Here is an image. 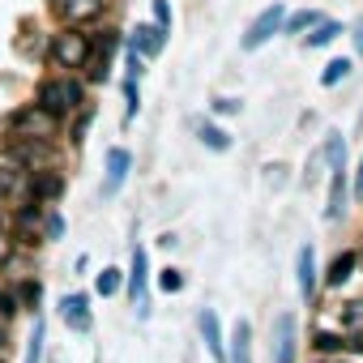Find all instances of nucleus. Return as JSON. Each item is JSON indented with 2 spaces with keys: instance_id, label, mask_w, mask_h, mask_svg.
Segmentation results:
<instances>
[{
  "instance_id": "obj_8",
  "label": "nucleus",
  "mask_w": 363,
  "mask_h": 363,
  "mask_svg": "<svg viewBox=\"0 0 363 363\" xmlns=\"http://www.w3.org/2000/svg\"><path fill=\"white\" fill-rule=\"evenodd\" d=\"M60 320L73 329V333H90L94 316H90V295H65L60 299Z\"/></svg>"
},
{
  "instance_id": "obj_12",
  "label": "nucleus",
  "mask_w": 363,
  "mask_h": 363,
  "mask_svg": "<svg viewBox=\"0 0 363 363\" xmlns=\"http://www.w3.org/2000/svg\"><path fill=\"white\" fill-rule=\"evenodd\" d=\"M342 210H346V162H337V167H333V179H329V206H325V218H329V223H337V218H342Z\"/></svg>"
},
{
  "instance_id": "obj_6",
  "label": "nucleus",
  "mask_w": 363,
  "mask_h": 363,
  "mask_svg": "<svg viewBox=\"0 0 363 363\" xmlns=\"http://www.w3.org/2000/svg\"><path fill=\"white\" fill-rule=\"evenodd\" d=\"M145 282H150V261H145V248L137 244V248H133V269H128V299H133L137 316L150 312V308H145Z\"/></svg>"
},
{
  "instance_id": "obj_25",
  "label": "nucleus",
  "mask_w": 363,
  "mask_h": 363,
  "mask_svg": "<svg viewBox=\"0 0 363 363\" xmlns=\"http://www.w3.org/2000/svg\"><path fill=\"white\" fill-rule=\"evenodd\" d=\"M43 235H48V240H60V235H65V218H60L56 210L43 214Z\"/></svg>"
},
{
  "instance_id": "obj_29",
  "label": "nucleus",
  "mask_w": 363,
  "mask_h": 363,
  "mask_svg": "<svg viewBox=\"0 0 363 363\" xmlns=\"http://www.w3.org/2000/svg\"><path fill=\"white\" fill-rule=\"evenodd\" d=\"M13 312H18V303H13V299H9L5 291H0V325H5V320H9Z\"/></svg>"
},
{
  "instance_id": "obj_3",
  "label": "nucleus",
  "mask_w": 363,
  "mask_h": 363,
  "mask_svg": "<svg viewBox=\"0 0 363 363\" xmlns=\"http://www.w3.org/2000/svg\"><path fill=\"white\" fill-rule=\"evenodd\" d=\"M52 60H56V69H82L86 60H90V35H82V30H60V35H52Z\"/></svg>"
},
{
  "instance_id": "obj_22",
  "label": "nucleus",
  "mask_w": 363,
  "mask_h": 363,
  "mask_svg": "<svg viewBox=\"0 0 363 363\" xmlns=\"http://www.w3.org/2000/svg\"><path fill=\"white\" fill-rule=\"evenodd\" d=\"M94 291H99V295H116V291H120V269H116V265H107V269L99 274Z\"/></svg>"
},
{
  "instance_id": "obj_4",
  "label": "nucleus",
  "mask_w": 363,
  "mask_h": 363,
  "mask_svg": "<svg viewBox=\"0 0 363 363\" xmlns=\"http://www.w3.org/2000/svg\"><path fill=\"white\" fill-rule=\"evenodd\" d=\"M282 5H269V9H261L257 18H252V26L244 30V52H257V48H265L278 30H282Z\"/></svg>"
},
{
  "instance_id": "obj_2",
  "label": "nucleus",
  "mask_w": 363,
  "mask_h": 363,
  "mask_svg": "<svg viewBox=\"0 0 363 363\" xmlns=\"http://www.w3.org/2000/svg\"><path fill=\"white\" fill-rule=\"evenodd\" d=\"M56 116L43 107V103H30V107H22L13 120H9V128L18 133V137H26V141H48L52 145V137H56Z\"/></svg>"
},
{
  "instance_id": "obj_23",
  "label": "nucleus",
  "mask_w": 363,
  "mask_h": 363,
  "mask_svg": "<svg viewBox=\"0 0 363 363\" xmlns=\"http://www.w3.org/2000/svg\"><path fill=\"white\" fill-rule=\"evenodd\" d=\"M137 107H141V94H137V77H128V82H124V116L133 120V116H137Z\"/></svg>"
},
{
  "instance_id": "obj_13",
  "label": "nucleus",
  "mask_w": 363,
  "mask_h": 363,
  "mask_svg": "<svg viewBox=\"0 0 363 363\" xmlns=\"http://www.w3.org/2000/svg\"><path fill=\"white\" fill-rule=\"evenodd\" d=\"M197 325H201V337H206L210 354H214L218 363H227V346H223V329H218V316H214V308H206Z\"/></svg>"
},
{
  "instance_id": "obj_26",
  "label": "nucleus",
  "mask_w": 363,
  "mask_h": 363,
  "mask_svg": "<svg viewBox=\"0 0 363 363\" xmlns=\"http://www.w3.org/2000/svg\"><path fill=\"white\" fill-rule=\"evenodd\" d=\"M346 342L337 337V333H316V350H342Z\"/></svg>"
},
{
  "instance_id": "obj_31",
  "label": "nucleus",
  "mask_w": 363,
  "mask_h": 363,
  "mask_svg": "<svg viewBox=\"0 0 363 363\" xmlns=\"http://www.w3.org/2000/svg\"><path fill=\"white\" fill-rule=\"evenodd\" d=\"M354 48H359V56H363V22L354 26Z\"/></svg>"
},
{
  "instance_id": "obj_9",
  "label": "nucleus",
  "mask_w": 363,
  "mask_h": 363,
  "mask_svg": "<svg viewBox=\"0 0 363 363\" xmlns=\"http://www.w3.org/2000/svg\"><path fill=\"white\" fill-rule=\"evenodd\" d=\"M128 167H133V154L124 145H111L107 150V179H103V197H116L120 184L128 179Z\"/></svg>"
},
{
  "instance_id": "obj_28",
  "label": "nucleus",
  "mask_w": 363,
  "mask_h": 363,
  "mask_svg": "<svg viewBox=\"0 0 363 363\" xmlns=\"http://www.w3.org/2000/svg\"><path fill=\"white\" fill-rule=\"evenodd\" d=\"M214 111L218 116H235L240 111V99H214Z\"/></svg>"
},
{
  "instance_id": "obj_30",
  "label": "nucleus",
  "mask_w": 363,
  "mask_h": 363,
  "mask_svg": "<svg viewBox=\"0 0 363 363\" xmlns=\"http://www.w3.org/2000/svg\"><path fill=\"white\" fill-rule=\"evenodd\" d=\"M13 257V235H5V231H0V265H5Z\"/></svg>"
},
{
  "instance_id": "obj_15",
  "label": "nucleus",
  "mask_w": 363,
  "mask_h": 363,
  "mask_svg": "<svg viewBox=\"0 0 363 363\" xmlns=\"http://www.w3.org/2000/svg\"><path fill=\"white\" fill-rule=\"evenodd\" d=\"M295 269H299V291H303V299H312V291H316V257H312V244L299 248Z\"/></svg>"
},
{
  "instance_id": "obj_18",
  "label": "nucleus",
  "mask_w": 363,
  "mask_h": 363,
  "mask_svg": "<svg viewBox=\"0 0 363 363\" xmlns=\"http://www.w3.org/2000/svg\"><path fill=\"white\" fill-rule=\"evenodd\" d=\"M193 128H197V137H201L210 150H218V154H223V150H231V137H227L223 128H214V124H206V120H193Z\"/></svg>"
},
{
  "instance_id": "obj_14",
  "label": "nucleus",
  "mask_w": 363,
  "mask_h": 363,
  "mask_svg": "<svg viewBox=\"0 0 363 363\" xmlns=\"http://www.w3.org/2000/svg\"><path fill=\"white\" fill-rule=\"evenodd\" d=\"M227 363H252V325L248 320H235V333H231V354Z\"/></svg>"
},
{
  "instance_id": "obj_19",
  "label": "nucleus",
  "mask_w": 363,
  "mask_h": 363,
  "mask_svg": "<svg viewBox=\"0 0 363 363\" xmlns=\"http://www.w3.org/2000/svg\"><path fill=\"white\" fill-rule=\"evenodd\" d=\"M316 22H320L316 9H299L295 18H282V30H286V35H303V30H312Z\"/></svg>"
},
{
  "instance_id": "obj_20",
  "label": "nucleus",
  "mask_w": 363,
  "mask_h": 363,
  "mask_svg": "<svg viewBox=\"0 0 363 363\" xmlns=\"http://www.w3.org/2000/svg\"><path fill=\"white\" fill-rule=\"evenodd\" d=\"M22 363H43V320H30V337H26V359Z\"/></svg>"
},
{
  "instance_id": "obj_16",
  "label": "nucleus",
  "mask_w": 363,
  "mask_h": 363,
  "mask_svg": "<svg viewBox=\"0 0 363 363\" xmlns=\"http://www.w3.org/2000/svg\"><path fill=\"white\" fill-rule=\"evenodd\" d=\"M354 265H359V252H337L333 265H329V274H325V282H329V286L350 282V278H354Z\"/></svg>"
},
{
  "instance_id": "obj_32",
  "label": "nucleus",
  "mask_w": 363,
  "mask_h": 363,
  "mask_svg": "<svg viewBox=\"0 0 363 363\" xmlns=\"http://www.w3.org/2000/svg\"><path fill=\"white\" fill-rule=\"evenodd\" d=\"M359 261H363V257H359Z\"/></svg>"
},
{
  "instance_id": "obj_11",
  "label": "nucleus",
  "mask_w": 363,
  "mask_h": 363,
  "mask_svg": "<svg viewBox=\"0 0 363 363\" xmlns=\"http://www.w3.org/2000/svg\"><path fill=\"white\" fill-rule=\"evenodd\" d=\"M128 48H133L141 60H154V56L167 48V30H162V26H137L133 39H128Z\"/></svg>"
},
{
  "instance_id": "obj_21",
  "label": "nucleus",
  "mask_w": 363,
  "mask_h": 363,
  "mask_svg": "<svg viewBox=\"0 0 363 363\" xmlns=\"http://www.w3.org/2000/svg\"><path fill=\"white\" fill-rule=\"evenodd\" d=\"M346 77H350V60H346V56H337V60H329V65H325L320 86H337V82H346Z\"/></svg>"
},
{
  "instance_id": "obj_7",
  "label": "nucleus",
  "mask_w": 363,
  "mask_h": 363,
  "mask_svg": "<svg viewBox=\"0 0 363 363\" xmlns=\"http://www.w3.org/2000/svg\"><path fill=\"white\" fill-rule=\"evenodd\" d=\"M0 201H30V171L26 167H0Z\"/></svg>"
},
{
  "instance_id": "obj_1",
  "label": "nucleus",
  "mask_w": 363,
  "mask_h": 363,
  "mask_svg": "<svg viewBox=\"0 0 363 363\" xmlns=\"http://www.w3.org/2000/svg\"><path fill=\"white\" fill-rule=\"evenodd\" d=\"M39 103L60 120V116H73V111L86 103V90H82L77 77H48V82L39 86Z\"/></svg>"
},
{
  "instance_id": "obj_27",
  "label": "nucleus",
  "mask_w": 363,
  "mask_h": 363,
  "mask_svg": "<svg viewBox=\"0 0 363 363\" xmlns=\"http://www.w3.org/2000/svg\"><path fill=\"white\" fill-rule=\"evenodd\" d=\"M154 26H171V9H167V0H154Z\"/></svg>"
},
{
  "instance_id": "obj_5",
  "label": "nucleus",
  "mask_w": 363,
  "mask_h": 363,
  "mask_svg": "<svg viewBox=\"0 0 363 363\" xmlns=\"http://www.w3.org/2000/svg\"><path fill=\"white\" fill-rule=\"evenodd\" d=\"M295 350H299L295 316L291 312H278L274 316V363H295Z\"/></svg>"
},
{
  "instance_id": "obj_24",
  "label": "nucleus",
  "mask_w": 363,
  "mask_h": 363,
  "mask_svg": "<svg viewBox=\"0 0 363 363\" xmlns=\"http://www.w3.org/2000/svg\"><path fill=\"white\" fill-rule=\"evenodd\" d=\"M158 286H162L167 295H175L179 286H184V274H179V269H162V274H158Z\"/></svg>"
},
{
  "instance_id": "obj_10",
  "label": "nucleus",
  "mask_w": 363,
  "mask_h": 363,
  "mask_svg": "<svg viewBox=\"0 0 363 363\" xmlns=\"http://www.w3.org/2000/svg\"><path fill=\"white\" fill-rule=\"evenodd\" d=\"M52 9L60 13V22L82 26V22H94L103 13V0H52Z\"/></svg>"
},
{
  "instance_id": "obj_17",
  "label": "nucleus",
  "mask_w": 363,
  "mask_h": 363,
  "mask_svg": "<svg viewBox=\"0 0 363 363\" xmlns=\"http://www.w3.org/2000/svg\"><path fill=\"white\" fill-rule=\"evenodd\" d=\"M342 35V22H329V18H320L312 30H308V48H325V43H333Z\"/></svg>"
}]
</instances>
